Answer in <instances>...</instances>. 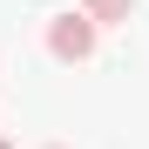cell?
Returning <instances> with one entry per match:
<instances>
[{
    "label": "cell",
    "instance_id": "1",
    "mask_svg": "<svg viewBox=\"0 0 149 149\" xmlns=\"http://www.w3.org/2000/svg\"><path fill=\"white\" fill-rule=\"evenodd\" d=\"M95 41H102V34H95L81 14H54V20H47V54H54V61H88Z\"/></svg>",
    "mask_w": 149,
    "mask_h": 149
},
{
    "label": "cell",
    "instance_id": "2",
    "mask_svg": "<svg viewBox=\"0 0 149 149\" xmlns=\"http://www.w3.org/2000/svg\"><path fill=\"white\" fill-rule=\"evenodd\" d=\"M129 14H136V0H81V20H88L95 34L115 27V20H129Z\"/></svg>",
    "mask_w": 149,
    "mask_h": 149
},
{
    "label": "cell",
    "instance_id": "3",
    "mask_svg": "<svg viewBox=\"0 0 149 149\" xmlns=\"http://www.w3.org/2000/svg\"><path fill=\"white\" fill-rule=\"evenodd\" d=\"M0 149H14V142H7V136H0Z\"/></svg>",
    "mask_w": 149,
    "mask_h": 149
},
{
    "label": "cell",
    "instance_id": "4",
    "mask_svg": "<svg viewBox=\"0 0 149 149\" xmlns=\"http://www.w3.org/2000/svg\"><path fill=\"white\" fill-rule=\"evenodd\" d=\"M47 149H68V142H47Z\"/></svg>",
    "mask_w": 149,
    "mask_h": 149
}]
</instances>
